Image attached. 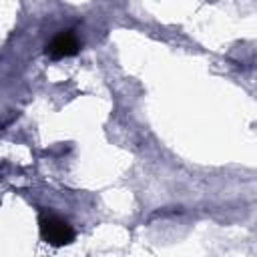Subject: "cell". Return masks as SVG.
<instances>
[{
	"label": "cell",
	"mask_w": 257,
	"mask_h": 257,
	"mask_svg": "<svg viewBox=\"0 0 257 257\" xmlns=\"http://www.w3.org/2000/svg\"><path fill=\"white\" fill-rule=\"evenodd\" d=\"M38 231L44 243L52 247H64L74 241V229L68 221H64L58 215L42 213L38 219Z\"/></svg>",
	"instance_id": "obj_1"
},
{
	"label": "cell",
	"mask_w": 257,
	"mask_h": 257,
	"mask_svg": "<svg viewBox=\"0 0 257 257\" xmlns=\"http://www.w3.org/2000/svg\"><path fill=\"white\" fill-rule=\"evenodd\" d=\"M80 50V42L76 38V34L72 30H62L58 32L48 44H46V54L54 60H60V58H68V56H74L76 52Z\"/></svg>",
	"instance_id": "obj_2"
}]
</instances>
